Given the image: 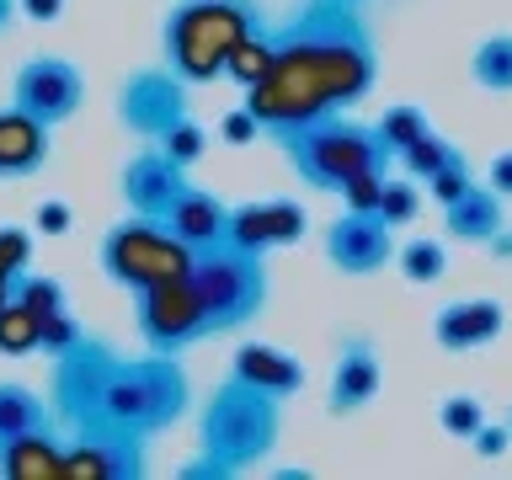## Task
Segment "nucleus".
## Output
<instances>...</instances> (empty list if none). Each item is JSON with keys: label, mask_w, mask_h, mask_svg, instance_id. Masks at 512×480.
<instances>
[{"label": "nucleus", "mask_w": 512, "mask_h": 480, "mask_svg": "<svg viewBox=\"0 0 512 480\" xmlns=\"http://www.w3.org/2000/svg\"><path fill=\"white\" fill-rule=\"evenodd\" d=\"M384 390V358L374 347V336L347 331L336 342V363H331V384H326V416H358L379 400Z\"/></svg>", "instance_id": "nucleus-15"}, {"label": "nucleus", "mask_w": 512, "mask_h": 480, "mask_svg": "<svg viewBox=\"0 0 512 480\" xmlns=\"http://www.w3.org/2000/svg\"><path fill=\"white\" fill-rule=\"evenodd\" d=\"M379 86V38L363 0H299L272 22V70L246 91L267 139L331 112H352Z\"/></svg>", "instance_id": "nucleus-1"}, {"label": "nucleus", "mask_w": 512, "mask_h": 480, "mask_svg": "<svg viewBox=\"0 0 512 480\" xmlns=\"http://www.w3.org/2000/svg\"><path fill=\"white\" fill-rule=\"evenodd\" d=\"M507 427H512V411H507Z\"/></svg>", "instance_id": "nucleus-46"}, {"label": "nucleus", "mask_w": 512, "mask_h": 480, "mask_svg": "<svg viewBox=\"0 0 512 480\" xmlns=\"http://www.w3.org/2000/svg\"><path fill=\"white\" fill-rule=\"evenodd\" d=\"M267 70H272V27L267 32H256V38H246L230 54V70H224V80H235L240 91H251L256 80H267Z\"/></svg>", "instance_id": "nucleus-30"}, {"label": "nucleus", "mask_w": 512, "mask_h": 480, "mask_svg": "<svg viewBox=\"0 0 512 480\" xmlns=\"http://www.w3.org/2000/svg\"><path fill=\"white\" fill-rule=\"evenodd\" d=\"M123 352L107 336L86 331L70 352L54 358V379H48V406H54L64 432H86L107 422V384Z\"/></svg>", "instance_id": "nucleus-8"}, {"label": "nucleus", "mask_w": 512, "mask_h": 480, "mask_svg": "<svg viewBox=\"0 0 512 480\" xmlns=\"http://www.w3.org/2000/svg\"><path fill=\"white\" fill-rule=\"evenodd\" d=\"M267 27L262 0H171L160 22V64H171L187 86H208L224 80L235 48Z\"/></svg>", "instance_id": "nucleus-2"}, {"label": "nucleus", "mask_w": 512, "mask_h": 480, "mask_svg": "<svg viewBox=\"0 0 512 480\" xmlns=\"http://www.w3.org/2000/svg\"><path fill=\"white\" fill-rule=\"evenodd\" d=\"M16 299L27 304V310H38V315H59V310H70V294H64V283L59 278H43V272H22L16 278Z\"/></svg>", "instance_id": "nucleus-32"}, {"label": "nucleus", "mask_w": 512, "mask_h": 480, "mask_svg": "<svg viewBox=\"0 0 512 480\" xmlns=\"http://www.w3.org/2000/svg\"><path fill=\"white\" fill-rule=\"evenodd\" d=\"M384 182H390V171H363V176H352L336 198H342V208H352V214H379Z\"/></svg>", "instance_id": "nucleus-35"}, {"label": "nucleus", "mask_w": 512, "mask_h": 480, "mask_svg": "<svg viewBox=\"0 0 512 480\" xmlns=\"http://www.w3.org/2000/svg\"><path fill=\"white\" fill-rule=\"evenodd\" d=\"M70 224H75V208L64 203V198H43L38 214H32V230H43L48 240H54V235H70Z\"/></svg>", "instance_id": "nucleus-39"}, {"label": "nucleus", "mask_w": 512, "mask_h": 480, "mask_svg": "<svg viewBox=\"0 0 512 480\" xmlns=\"http://www.w3.org/2000/svg\"><path fill=\"white\" fill-rule=\"evenodd\" d=\"M16 11H22V6H16V0H0V32H6V27L16 22Z\"/></svg>", "instance_id": "nucleus-45"}, {"label": "nucleus", "mask_w": 512, "mask_h": 480, "mask_svg": "<svg viewBox=\"0 0 512 480\" xmlns=\"http://www.w3.org/2000/svg\"><path fill=\"white\" fill-rule=\"evenodd\" d=\"M192 262H198V251L166 219H150V214H128L102 235V272L112 288H128V294L187 278Z\"/></svg>", "instance_id": "nucleus-7"}, {"label": "nucleus", "mask_w": 512, "mask_h": 480, "mask_svg": "<svg viewBox=\"0 0 512 480\" xmlns=\"http://www.w3.org/2000/svg\"><path fill=\"white\" fill-rule=\"evenodd\" d=\"M80 336H86V326L70 315V310H59V315H43V342H38V352L43 358H59V352H70Z\"/></svg>", "instance_id": "nucleus-36"}, {"label": "nucleus", "mask_w": 512, "mask_h": 480, "mask_svg": "<svg viewBox=\"0 0 512 480\" xmlns=\"http://www.w3.org/2000/svg\"><path fill=\"white\" fill-rule=\"evenodd\" d=\"M134 326H139L144 352H171V358H182L187 347L214 336L192 278H171V283H155L144 294H134Z\"/></svg>", "instance_id": "nucleus-9"}, {"label": "nucleus", "mask_w": 512, "mask_h": 480, "mask_svg": "<svg viewBox=\"0 0 512 480\" xmlns=\"http://www.w3.org/2000/svg\"><path fill=\"white\" fill-rule=\"evenodd\" d=\"M486 182L502 192V198H512V150H502V155H491V166H486Z\"/></svg>", "instance_id": "nucleus-42"}, {"label": "nucleus", "mask_w": 512, "mask_h": 480, "mask_svg": "<svg viewBox=\"0 0 512 480\" xmlns=\"http://www.w3.org/2000/svg\"><path fill=\"white\" fill-rule=\"evenodd\" d=\"M11 107H22L27 118L59 128L86 107V75H80L64 54H38V59H27L22 70H16Z\"/></svg>", "instance_id": "nucleus-12"}, {"label": "nucleus", "mask_w": 512, "mask_h": 480, "mask_svg": "<svg viewBox=\"0 0 512 480\" xmlns=\"http://www.w3.org/2000/svg\"><path fill=\"white\" fill-rule=\"evenodd\" d=\"M272 144L283 150L288 171L315 192H342L363 171H390V150L379 144V128L358 123L352 112H331V118L288 128Z\"/></svg>", "instance_id": "nucleus-4"}, {"label": "nucleus", "mask_w": 512, "mask_h": 480, "mask_svg": "<svg viewBox=\"0 0 512 480\" xmlns=\"http://www.w3.org/2000/svg\"><path fill=\"white\" fill-rule=\"evenodd\" d=\"M64 438H70V432H59V422L16 432V438L0 443V475L6 480H54V475H64Z\"/></svg>", "instance_id": "nucleus-18"}, {"label": "nucleus", "mask_w": 512, "mask_h": 480, "mask_svg": "<svg viewBox=\"0 0 512 480\" xmlns=\"http://www.w3.org/2000/svg\"><path fill=\"white\" fill-rule=\"evenodd\" d=\"M155 144L176 160V166H187V171H192V166H198V160L208 155V128H203L198 118H182V123L171 128V134H160Z\"/></svg>", "instance_id": "nucleus-33"}, {"label": "nucleus", "mask_w": 512, "mask_h": 480, "mask_svg": "<svg viewBox=\"0 0 512 480\" xmlns=\"http://www.w3.org/2000/svg\"><path fill=\"white\" fill-rule=\"evenodd\" d=\"M454 155H459V144H454V139H443L438 128H427V134L416 139L406 155H400V171H406L411 182H427V176H438Z\"/></svg>", "instance_id": "nucleus-29"}, {"label": "nucleus", "mask_w": 512, "mask_h": 480, "mask_svg": "<svg viewBox=\"0 0 512 480\" xmlns=\"http://www.w3.org/2000/svg\"><path fill=\"white\" fill-rule=\"evenodd\" d=\"M192 187L187 166H176V160L160 150V144H144L139 155L123 160L118 171V192L128 203V214H150V219H166V208L182 198V192Z\"/></svg>", "instance_id": "nucleus-16"}, {"label": "nucleus", "mask_w": 512, "mask_h": 480, "mask_svg": "<svg viewBox=\"0 0 512 480\" xmlns=\"http://www.w3.org/2000/svg\"><path fill=\"white\" fill-rule=\"evenodd\" d=\"M192 86L171 64H144L118 86V123L128 134H139L144 144H155L160 134H171L182 118H192Z\"/></svg>", "instance_id": "nucleus-10"}, {"label": "nucleus", "mask_w": 512, "mask_h": 480, "mask_svg": "<svg viewBox=\"0 0 512 480\" xmlns=\"http://www.w3.org/2000/svg\"><path fill=\"white\" fill-rule=\"evenodd\" d=\"M64 475L70 480H139V475H150V438L118 422L70 432L64 438Z\"/></svg>", "instance_id": "nucleus-11"}, {"label": "nucleus", "mask_w": 512, "mask_h": 480, "mask_svg": "<svg viewBox=\"0 0 512 480\" xmlns=\"http://www.w3.org/2000/svg\"><path fill=\"white\" fill-rule=\"evenodd\" d=\"M16 6H22L27 22H59L64 16V0H16Z\"/></svg>", "instance_id": "nucleus-43"}, {"label": "nucleus", "mask_w": 512, "mask_h": 480, "mask_svg": "<svg viewBox=\"0 0 512 480\" xmlns=\"http://www.w3.org/2000/svg\"><path fill=\"white\" fill-rule=\"evenodd\" d=\"M283 438V400L224 374L198 400V454L219 459L230 475L256 470Z\"/></svg>", "instance_id": "nucleus-3"}, {"label": "nucleus", "mask_w": 512, "mask_h": 480, "mask_svg": "<svg viewBox=\"0 0 512 480\" xmlns=\"http://www.w3.org/2000/svg\"><path fill=\"white\" fill-rule=\"evenodd\" d=\"M374 128H379V144L390 150V160H400L416 139L427 134L432 123H427V112L416 107V102H390V107L379 112V123H374Z\"/></svg>", "instance_id": "nucleus-26"}, {"label": "nucleus", "mask_w": 512, "mask_h": 480, "mask_svg": "<svg viewBox=\"0 0 512 480\" xmlns=\"http://www.w3.org/2000/svg\"><path fill=\"white\" fill-rule=\"evenodd\" d=\"M320 251H326V262L342 278H374V272H384L395 262L400 240H395V224H384L379 214H352V208H342L320 230Z\"/></svg>", "instance_id": "nucleus-13"}, {"label": "nucleus", "mask_w": 512, "mask_h": 480, "mask_svg": "<svg viewBox=\"0 0 512 480\" xmlns=\"http://www.w3.org/2000/svg\"><path fill=\"white\" fill-rule=\"evenodd\" d=\"M166 224L176 235L187 240L192 251H203V246H219L224 235H230V203L224 198H214L208 187H198L192 182L182 198H176L171 208H166Z\"/></svg>", "instance_id": "nucleus-22"}, {"label": "nucleus", "mask_w": 512, "mask_h": 480, "mask_svg": "<svg viewBox=\"0 0 512 480\" xmlns=\"http://www.w3.org/2000/svg\"><path fill=\"white\" fill-rule=\"evenodd\" d=\"M182 475H187V480H235V475L224 470L219 459H208V454H198V459H187V464H182Z\"/></svg>", "instance_id": "nucleus-41"}, {"label": "nucleus", "mask_w": 512, "mask_h": 480, "mask_svg": "<svg viewBox=\"0 0 512 480\" xmlns=\"http://www.w3.org/2000/svg\"><path fill=\"white\" fill-rule=\"evenodd\" d=\"M230 374L256 384V390H267V395H278V400L304 390V363L278 342H240L230 358Z\"/></svg>", "instance_id": "nucleus-20"}, {"label": "nucleus", "mask_w": 512, "mask_h": 480, "mask_svg": "<svg viewBox=\"0 0 512 480\" xmlns=\"http://www.w3.org/2000/svg\"><path fill=\"white\" fill-rule=\"evenodd\" d=\"M310 235V208L299 198H256V203H230V246L240 251H256V256H272V251H288Z\"/></svg>", "instance_id": "nucleus-14"}, {"label": "nucleus", "mask_w": 512, "mask_h": 480, "mask_svg": "<svg viewBox=\"0 0 512 480\" xmlns=\"http://www.w3.org/2000/svg\"><path fill=\"white\" fill-rule=\"evenodd\" d=\"M470 80L480 91H512V32H486L470 54Z\"/></svg>", "instance_id": "nucleus-24"}, {"label": "nucleus", "mask_w": 512, "mask_h": 480, "mask_svg": "<svg viewBox=\"0 0 512 480\" xmlns=\"http://www.w3.org/2000/svg\"><path fill=\"white\" fill-rule=\"evenodd\" d=\"M256 134H262V123H256V112L240 102L235 112H224L219 118V139L224 144H235V150H246V144H256Z\"/></svg>", "instance_id": "nucleus-38"}, {"label": "nucleus", "mask_w": 512, "mask_h": 480, "mask_svg": "<svg viewBox=\"0 0 512 480\" xmlns=\"http://www.w3.org/2000/svg\"><path fill=\"white\" fill-rule=\"evenodd\" d=\"M470 182H475V171H470V160H464V150L454 155V160H448V166L438 171V176H427V198L432 203H438V208H448V203H454V198H464V192H470Z\"/></svg>", "instance_id": "nucleus-34"}, {"label": "nucleus", "mask_w": 512, "mask_h": 480, "mask_svg": "<svg viewBox=\"0 0 512 480\" xmlns=\"http://www.w3.org/2000/svg\"><path fill=\"white\" fill-rule=\"evenodd\" d=\"M54 128L27 118L22 107H0V176H32L48 166L54 144H48Z\"/></svg>", "instance_id": "nucleus-21"}, {"label": "nucleus", "mask_w": 512, "mask_h": 480, "mask_svg": "<svg viewBox=\"0 0 512 480\" xmlns=\"http://www.w3.org/2000/svg\"><path fill=\"white\" fill-rule=\"evenodd\" d=\"M0 262L22 278V272L32 267V230H22V224H0Z\"/></svg>", "instance_id": "nucleus-37"}, {"label": "nucleus", "mask_w": 512, "mask_h": 480, "mask_svg": "<svg viewBox=\"0 0 512 480\" xmlns=\"http://www.w3.org/2000/svg\"><path fill=\"white\" fill-rule=\"evenodd\" d=\"M395 267H400V278H406L411 288H432V283L448 278V246L432 240V235H416V240H406V246L395 251Z\"/></svg>", "instance_id": "nucleus-25"}, {"label": "nucleus", "mask_w": 512, "mask_h": 480, "mask_svg": "<svg viewBox=\"0 0 512 480\" xmlns=\"http://www.w3.org/2000/svg\"><path fill=\"white\" fill-rule=\"evenodd\" d=\"M192 411V374L171 352H144V358H118L107 384V422L134 427L144 438L176 427Z\"/></svg>", "instance_id": "nucleus-5"}, {"label": "nucleus", "mask_w": 512, "mask_h": 480, "mask_svg": "<svg viewBox=\"0 0 512 480\" xmlns=\"http://www.w3.org/2000/svg\"><path fill=\"white\" fill-rule=\"evenodd\" d=\"M486 251L496 256V262H507V256H512V224H507V230H502V235H496V240H491V246H486Z\"/></svg>", "instance_id": "nucleus-44"}, {"label": "nucleus", "mask_w": 512, "mask_h": 480, "mask_svg": "<svg viewBox=\"0 0 512 480\" xmlns=\"http://www.w3.org/2000/svg\"><path fill=\"white\" fill-rule=\"evenodd\" d=\"M507 331V304L480 294V299H454L432 315V342L443 352H480Z\"/></svg>", "instance_id": "nucleus-17"}, {"label": "nucleus", "mask_w": 512, "mask_h": 480, "mask_svg": "<svg viewBox=\"0 0 512 480\" xmlns=\"http://www.w3.org/2000/svg\"><path fill=\"white\" fill-rule=\"evenodd\" d=\"M486 422H491V416H486V400L470 395V390H459V395H443V400H438V427H443L454 443H470Z\"/></svg>", "instance_id": "nucleus-28"}, {"label": "nucleus", "mask_w": 512, "mask_h": 480, "mask_svg": "<svg viewBox=\"0 0 512 480\" xmlns=\"http://www.w3.org/2000/svg\"><path fill=\"white\" fill-rule=\"evenodd\" d=\"M470 448H475L480 459H502L507 448H512V427H507V422H486V427L470 438Z\"/></svg>", "instance_id": "nucleus-40"}, {"label": "nucleus", "mask_w": 512, "mask_h": 480, "mask_svg": "<svg viewBox=\"0 0 512 480\" xmlns=\"http://www.w3.org/2000/svg\"><path fill=\"white\" fill-rule=\"evenodd\" d=\"M443 230L448 240H464V246H491L507 230V198L491 182H470L464 198L443 208Z\"/></svg>", "instance_id": "nucleus-19"}, {"label": "nucleus", "mask_w": 512, "mask_h": 480, "mask_svg": "<svg viewBox=\"0 0 512 480\" xmlns=\"http://www.w3.org/2000/svg\"><path fill=\"white\" fill-rule=\"evenodd\" d=\"M38 342H43V315L27 310L22 299H11L0 310V352L6 358H27V352H38Z\"/></svg>", "instance_id": "nucleus-27"}, {"label": "nucleus", "mask_w": 512, "mask_h": 480, "mask_svg": "<svg viewBox=\"0 0 512 480\" xmlns=\"http://www.w3.org/2000/svg\"><path fill=\"white\" fill-rule=\"evenodd\" d=\"M416 214H422V182H411V176H390V182H384L379 219L395 224V230H406Z\"/></svg>", "instance_id": "nucleus-31"}, {"label": "nucleus", "mask_w": 512, "mask_h": 480, "mask_svg": "<svg viewBox=\"0 0 512 480\" xmlns=\"http://www.w3.org/2000/svg\"><path fill=\"white\" fill-rule=\"evenodd\" d=\"M187 278H192V288H198L203 315H208V331H214V336L246 331L251 320L267 310V299H272L267 256L240 251V246H230V240H219V246H203Z\"/></svg>", "instance_id": "nucleus-6"}, {"label": "nucleus", "mask_w": 512, "mask_h": 480, "mask_svg": "<svg viewBox=\"0 0 512 480\" xmlns=\"http://www.w3.org/2000/svg\"><path fill=\"white\" fill-rule=\"evenodd\" d=\"M43 422H59L54 406H48L32 384L0 379V443L16 438V432H27V427H43Z\"/></svg>", "instance_id": "nucleus-23"}]
</instances>
